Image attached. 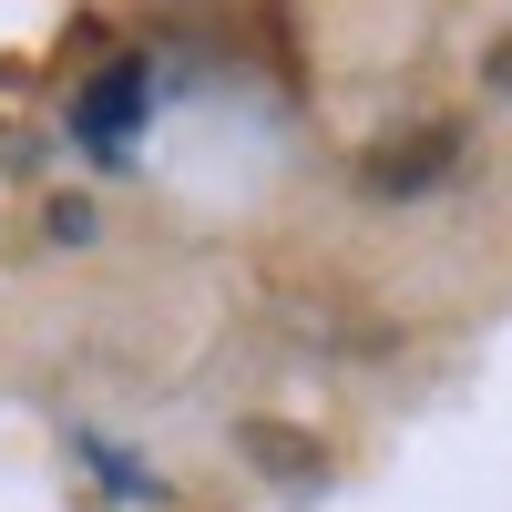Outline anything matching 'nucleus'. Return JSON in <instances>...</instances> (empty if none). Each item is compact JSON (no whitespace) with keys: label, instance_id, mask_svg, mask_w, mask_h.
Instances as JSON below:
<instances>
[{"label":"nucleus","instance_id":"nucleus-1","mask_svg":"<svg viewBox=\"0 0 512 512\" xmlns=\"http://www.w3.org/2000/svg\"><path fill=\"white\" fill-rule=\"evenodd\" d=\"M451 164H461V123H410V134L359 154V195H420V185H441Z\"/></svg>","mask_w":512,"mask_h":512},{"label":"nucleus","instance_id":"nucleus-3","mask_svg":"<svg viewBox=\"0 0 512 512\" xmlns=\"http://www.w3.org/2000/svg\"><path fill=\"white\" fill-rule=\"evenodd\" d=\"M256 461H277V472H318V441H297V431H267V420H246V431H236Z\"/></svg>","mask_w":512,"mask_h":512},{"label":"nucleus","instance_id":"nucleus-4","mask_svg":"<svg viewBox=\"0 0 512 512\" xmlns=\"http://www.w3.org/2000/svg\"><path fill=\"white\" fill-rule=\"evenodd\" d=\"M482 82H492V93H512V31L492 41V62H482Z\"/></svg>","mask_w":512,"mask_h":512},{"label":"nucleus","instance_id":"nucleus-2","mask_svg":"<svg viewBox=\"0 0 512 512\" xmlns=\"http://www.w3.org/2000/svg\"><path fill=\"white\" fill-rule=\"evenodd\" d=\"M134 103H144V72H134V62H113L93 93H82V134H93V144H113L123 123H134Z\"/></svg>","mask_w":512,"mask_h":512}]
</instances>
